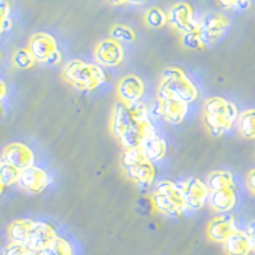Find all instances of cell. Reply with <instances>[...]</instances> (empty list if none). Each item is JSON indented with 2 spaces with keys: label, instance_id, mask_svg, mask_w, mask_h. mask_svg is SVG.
<instances>
[{
  "label": "cell",
  "instance_id": "cell-1",
  "mask_svg": "<svg viewBox=\"0 0 255 255\" xmlns=\"http://www.w3.org/2000/svg\"><path fill=\"white\" fill-rule=\"evenodd\" d=\"M110 131L124 149L142 147L149 136L156 134L153 123L143 104L118 101L110 118Z\"/></svg>",
  "mask_w": 255,
  "mask_h": 255
},
{
  "label": "cell",
  "instance_id": "cell-2",
  "mask_svg": "<svg viewBox=\"0 0 255 255\" xmlns=\"http://www.w3.org/2000/svg\"><path fill=\"white\" fill-rule=\"evenodd\" d=\"M239 111L234 102L220 96L209 97L203 106V123L213 136H221L238 123Z\"/></svg>",
  "mask_w": 255,
  "mask_h": 255
},
{
  "label": "cell",
  "instance_id": "cell-3",
  "mask_svg": "<svg viewBox=\"0 0 255 255\" xmlns=\"http://www.w3.org/2000/svg\"><path fill=\"white\" fill-rule=\"evenodd\" d=\"M63 79L74 90L91 92L106 82V73L99 64L86 63L79 59L68 61L61 72Z\"/></svg>",
  "mask_w": 255,
  "mask_h": 255
},
{
  "label": "cell",
  "instance_id": "cell-4",
  "mask_svg": "<svg viewBox=\"0 0 255 255\" xmlns=\"http://www.w3.org/2000/svg\"><path fill=\"white\" fill-rule=\"evenodd\" d=\"M122 167L131 183L140 189H148L156 179V167L145 156L142 147L125 149L122 156Z\"/></svg>",
  "mask_w": 255,
  "mask_h": 255
},
{
  "label": "cell",
  "instance_id": "cell-5",
  "mask_svg": "<svg viewBox=\"0 0 255 255\" xmlns=\"http://www.w3.org/2000/svg\"><path fill=\"white\" fill-rule=\"evenodd\" d=\"M152 203L157 212L168 217H179L188 211L181 188L171 180H161L156 184L152 193Z\"/></svg>",
  "mask_w": 255,
  "mask_h": 255
},
{
  "label": "cell",
  "instance_id": "cell-6",
  "mask_svg": "<svg viewBox=\"0 0 255 255\" xmlns=\"http://www.w3.org/2000/svg\"><path fill=\"white\" fill-rule=\"evenodd\" d=\"M157 93L174 96L188 104L194 102L199 96L194 82L186 76V73L175 67H168L163 70Z\"/></svg>",
  "mask_w": 255,
  "mask_h": 255
},
{
  "label": "cell",
  "instance_id": "cell-7",
  "mask_svg": "<svg viewBox=\"0 0 255 255\" xmlns=\"http://www.w3.org/2000/svg\"><path fill=\"white\" fill-rule=\"evenodd\" d=\"M27 47L33 55V58L36 59V61H40V63L56 65L63 59L55 37L46 32L33 33L29 38Z\"/></svg>",
  "mask_w": 255,
  "mask_h": 255
},
{
  "label": "cell",
  "instance_id": "cell-8",
  "mask_svg": "<svg viewBox=\"0 0 255 255\" xmlns=\"http://www.w3.org/2000/svg\"><path fill=\"white\" fill-rule=\"evenodd\" d=\"M189 104L174 96L157 93V102L154 105V114L166 123L177 125L186 119Z\"/></svg>",
  "mask_w": 255,
  "mask_h": 255
},
{
  "label": "cell",
  "instance_id": "cell-9",
  "mask_svg": "<svg viewBox=\"0 0 255 255\" xmlns=\"http://www.w3.org/2000/svg\"><path fill=\"white\" fill-rule=\"evenodd\" d=\"M231 27V20L221 12H209L199 22L198 32L203 40L204 45L216 44L225 37Z\"/></svg>",
  "mask_w": 255,
  "mask_h": 255
},
{
  "label": "cell",
  "instance_id": "cell-10",
  "mask_svg": "<svg viewBox=\"0 0 255 255\" xmlns=\"http://www.w3.org/2000/svg\"><path fill=\"white\" fill-rule=\"evenodd\" d=\"M167 24L180 35L197 31L199 22L195 19L194 10L188 3L179 1L174 4L167 12Z\"/></svg>",
  "mask_w": 255,
  "mask_h": 255
},
{
  "label": "cell",
  "instance_id": "cell-11",
  "mask_svg": "<svg viewBox=\"0 0 255 255\" xmlns=\"http://www.w3.org/2000/svg\"><path fill=\"white\" fill-rule=\"evenodd\" d=\"M184 203L189 211H200L209 198V189L203 180L189 177L181 185Z\"/></svg>",
  "mask_w": 255,
  "mask_h": 255
},
{
  "label": "cell",
  "instance_id": "cell-12",
  "mask_svg": "<svg viewBox=\"0 0 255 255\" xmlns=\"http://www.w3.org/2000/svg\"><path fill=\"white\" fill-rule=\"evenodd\" d=\"M96 63L105 68L119 67L125 58V51L122 42L109 37L101 40L96 45L93 51Z\"/></svg>",
  "mask_w": 255,
  "mask_h": 255
},
{
  "label": "cell",
  "instance_id": "cell-13",
  "mask_svg": "<svg viewBox=\"0 0 255 255\" xmlns=\"http://www.w3.org/2000/svg\"><path fill=\"white\" fill-rule=\"evenodd\" d=\"M1 161L23 171L26 168L35 165V153L24 143L13 142L4 148Z\"/></svg>",
  "mask_w": 255,
  "mask_h": 255
},
{
  "label": "cell",
  "instance_id": "cell-14",
  "mask_svg": "<svg viewBox=\"0 0 255 255\" xmlns=\"http://www.w3.org/2000/svg\"><path fill=\"white\" fill-rule=\"evenodd\" d=\"M58 238L56 231L46 222H35L32 226L31 232L27 238L24 247L31 252L40 253L50 247L54 240Z\"/></svg>",
  "mask_w": 255,
  "mask_h": 255
},
{
  "label": "cell",
  "instance_id": "cell-15",
  "mask_svg": "<svg viewBox=\"0 0 255 255\" xmlns=\"http://www.w3.org/2000/svg\"><path fill=\"white\" fill-rule=\"evenodd\" d=\"M50 181L51 179L44 168L33 165L20 172L18 184L29 194H40L49 186Z\"/></svg>",
  "mask_w": 255,
  "mask_h": 255
},
{
  "label": "cell",
  "instance_id": "cell-16",
  "mask_svg": "<svg viewBox=\"0 0 255 255\" xmlns=\"http://www.w3.org/2000/svg\"><path fill=\"white\" fill-rule=\"evenodd\" d=\"M145 86L144 82L139 77L134 74H128L124 76L116 86V95L119 101L125 104H134L139 102L140 99L144 96Z\"/></svg>",
  "mask_w": 255,
  "mask_h": 255
},
{
  "label": "cell",
  "instance_id": "cell-17",
  "mask_svg": "<svg viewBox=\"0 0 255 255\" xmlns=\"http://www.w3.org/2000/svg\"><path fill=\"white\" fill-rule=\"evenodd\" d=\"M236 231L235 218L229 213L216 216L207 225V238L213 243L223 244Z\"/></svg>",
  "mask_w": 255,
  "mask_h": 255
},
{
  "label": "cell",
  "instance_id": "cell-18",
  "mask_svg": "<svg viewBox=\"0 0 255 255\" xmlns=\"http://www.w3.org/2000/svg\"><path fill=\"white\" fill-rule=\"evenodd\" d=\"M209 204L216 212L220 213H227L236 206L238 195H236V188L221 189V190L209 191Z\"/></svg>",
  "mask_w": 255,
  "mask_h": 255
},
{
  "label": "cell",
  "instance_id": "cell-19",
  "mask_svg": "<svg viewBox=\"0 0 255 255\" xmlns=\"http://www.w3.org/2000/svg\"><path fill=\"white\" fill-rule=\"evenodd\" d=\"M223 252L226 255H249L253 250L247 231L238 230L236 232H234L223 243Z\"/></svg>",
  "mask_w": 255,
  "mask_h": 255
},
{
  "label": "cell",
  "instance_id": "cell-20",
  "mask_svg": "<svg viewBox=\"0 0 255 255\" xmlns=\"http://www.w3.org/2000/svg\"><path fill=\"white\" fill-rule=\"evenodd\" d=\"M143 151H144L145 156L149 161L152 162H158L161 159H163V157L166 156V152H167V144H166L165 139L158 136L157 134L149 136L142 145Z\"/></svg>",
  "mask_w": 255,
  "mask_h": 255
},
{
  "label": "cell",
  "instance_id": "cell-21",
  "mask_svg": "<svg viewBox=\"0 0 255 255\" xmlns=\"http://www.w3.org/2000/svg\"><path fill=\"white\" fill-rule=\"evenodd\" d=\"M206 184L208 186L209 191H216L227 188H236L234 176H232L231 172L226 171V170H216V171L209 172V175L207 176Z\"/></svg>",
  "mask_w": 255,
  "mask_h": 255
},
{
  "label": "cell",
  "instance_id": "cell-22",
  "mask_svg": "<svg viewBox=\"0 0 255 255\" xmlns=\"http://www.w3.org/2000/svg\"><path fill=\"white\" fill-rule=\"evenodd\" d=\"M33 223L35 221L32 220H17L10 223L8 227V238L10 243H26Z\"/></svg>",
  "mask_w": 255,
  "mask_h": 255
},
{
  "label": "cell",
  "instance_id": "cell-23",
  "mask_svg": "<svg viewBox=\"0 0 255 255\" xmlns=\"http://www.w3.org/2000/svg\"><path fill=\"white\" fill-rule=\"evenodd\" d=\"M238 131L244 139H255V109H248L239 114Z\"/></svg>",
  "mask_w": 255,
  "mask_h": 255
},
{
  "label": "cell",
  "instance_id": "cell-24",
  "mask_svg": "<svg viewBox=\"0 0 255 255\" xmlns=\"http://www.w3.org/2000/svg\"><path fill=\"white\" fill-rule=\"evenodd\" d=\"M145 26L152 29H159L167 24V13L158 6H151L148 8L143 17Z\"/></svg>",
  "mask_w": 255,
  "mask_h": 255
},
{
  "label": "cell",
  "instance_id": "cell-25",
  "mask_svg": "<svg viewBox=\"0 0 255 255\" xmlns=\"http://www.w3.org/2000/svg\"><path fill=\"white\" fill-rule=\"evenodd\" d=\"M12 63L17 69L27 70L33 68V65L36 63V59L33 58V55L31 54L28 47H26V49L15 50L12 56Z\"/></svg>",
  "mask_w": 255,
  "mask_h": 255
},
{
  "label": "cell",
  "instance_id": "cell-26",
  "mask_svg": "<svg viewBox=\"0 0 255 255\" xmlns=\"http://www.w3.org/2000/svg\"><path fill=\"white\" fill-rule=\"evenodd\" d=\"M20 170H18L14 166L0 161V180L4 186H10L18 184L20 177Z\"/></svg>",
  "mask_w": 255,
  "mask_h": 255
},
{
  "label": "cell",
  "instance_id": "cell-27",
  "mask_svg": "<svg viewBox=\"0 0 255 255\" xmlns=\"http://www.w3.org/2000/svg\"><path fill=\"white\" fill-rule=\"evenodd\" d=\"M38 255H73V248L69 241L58 236L50 247L38 253Z\"/></svg>",
  "mask_w": 255,
  "mask_h": 255
},
{
  "label": "cell",
  "instance_id": "cell-28",
  "mask_svg": "<svg viewBox=\"0 0 255 255\" xmlns=\"http://www.w3.org/2000/svg\"><path fill=\"white\" fill-rule=\"evenodd\" d=\"M110 37L119 42H128L131 44L136 38L135 32L127 24H114L110 29Z\"/></svg>",
  "mask_w": 255,
  "mask_h": 255
},
{
  "label": "cell",
  "instance_id": "cell-29",
  "mask_svg": "<svg viewBox=\"0 0 255 255\" xmlns=\"http://www.w3.org/2000/svg\"><path fill=\"white\" fill-rule=\"evenodd\" d=\"M181 44L184 47L189 50H202L203 47H206L203 40L200 37L199 32L193 31L189 32V33H184L181 35Z\"/></svg>",
  "mask_w": 255,
  "mask_h": 255
},
{
  "label": "cell",
  "instance_id": "cell-30",
  "mask_svg": "<svg viewBox=\"0 0 255 255\" xmlns=\"http://www.w3.org/2000/svg\"><path fill=\"white\" fill-rule=\"evenodd\" d=\"M10 27V5L5 0H0V35Z\"/></svg>",
  "mask_w": 255,
  "mask_h": 255
},
{
  "label": "cell",
  "instance_id": "cell-31",
  "mask_svg": "<svg viewBox=\"0 0 255 255\" xmlns=\"http://www.w3.org/2000/svg\"><path fill=\"white\" fill-rule=\"evenodd\" d=\"M3 255H38V253L31 252L24 247V244L10 243L8 247L4 249Z\"/></svg>",
  "mask_w": 255,
  "mask_h": 255
},
{
  "label": "cell",
  "instance_id": "cell-32",
  "mask_svg": "<svg viewBox=\"0 0 255 255\" xmlns=\"http://www.w3.org/2000/svg\"><path fill=\"white\" fill-rule=\"evenodd\" d=\"M221 6L232 10H244L250 4V0H217Z\"/></svg>",
  "mask_w": 255,
  "mask_h": 255
},
{
  "label": "cell",
  "instance_id": "cell-33",
  "mask_svg": "<svg viewBox=\"0 0 255 255\" xmlns=\"http://www.w3.org/2000/svg\"><path fill=\"white\" fill-rule=\"evenodd\" d=\"M247 186L252 194L255 195V168H252L247 175Z\"/></svg>",
  "mask_w": 255,
  "mask_h": 255
},
{
  "label": "cell",
  "instance_id": "cell-34",
  "mask_svg": "<svg viewBox=\"0 0 255 255\" xmlns=\"http://www.w3.org/2000/svg\"><path fill=\"white\" fill-rule=\"evenodd\" d=\"M247 234L248 236H249L250 244H252V250L255 253V221H252V222L248 225Z\"/></svg>",
  "mask_w": 255,
  "mask_h": 255
},
{
  "label": "cell",
  "instance_id": "cell-35",
  "mask_svg": "<svg viewBox=\"0 0 255 255\" xmlns=\"http://www.w3.org/2000/svg\"><path fill=\"white\" fill-rule=\"evenodd\" d=\"M6 91H8V88H6V84L4 83L1 79H0V102H3V100L5 99Z\"/></svg>",
  "mask_w": 255,
  "mask_h": 255
},
{
  "label": "cell",
  "instance_id": "cell-36",
  "mask_svg": "<svg viewBox=\"0 0 255 255\" xmlns=\"http://www.w3.org/2000/svg\"><path fill=\"white\" fill-rule=\"evenodd\" d=\"M106 3H109L113 6H120L127 4V0H106Z\"/></svg>",
  "mask_w": 255,
  "mask_h": 255
},
{
  "label": "cell",
  "instance_id": "cell-37",
  "mask_svg": "<svg viewBox=\"0 0 255 255\" xmlns=\"http://www.w3.org/2000/svg\"><path fill=\"white\" fill-rule=\"evenodd\" d=\"M147 0H127V4H130V5H135V6H139L143 5Z\"/></svg>",
  "mask_w": 255,
  "mask_h": 255
},
{
  "label": "cell",
  "instance_id": "cell-38",
  "mask_svg": "<svg viewBox=\"0 0 255 255\" xmlns=\"http://www.w3.org/2000/svg\"><path fill=\"white\" fill-rule=\"evenodd\" d=\"M5 188V186L3 185V183H1V180H0V194H1V193H3V189Z\"/></svg>",
  "mask_w": 255,
  "mask_h": 255
},
{
  "label": "cell",
  "instance_id": "cell-39",
  "mask_svg": "<svg viewBox=\"0 0 255 255\" xmlns=\"http://www.w3.org/2000/svg\"><path fill=\"white\" fill-rule=\"evenodd\" d=\"M1 111H3V105L0 102V115H1Z\"/></svg>",
  "mask_w": 255,
  "mask_h": 255
}]
</instances>
